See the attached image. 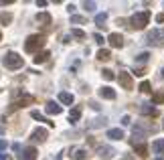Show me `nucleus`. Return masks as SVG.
<instances>
[{"label": "nucleus", "instance_id": "obj_1", "mask_svg": "<svg viewBox=\"0 0 164 160\" xmlns=\"http://www.w3.org/2000/svg\"><path fill=\"white\" fill-rule=\"evenodd\" d=\"M43 45H45V37L43 34H31L26 39V43H24V51L26 53H36Z\"/></svg>", "mask_w": 164, "mask_h": 160}, {"label": "nucleus", "instance_id": "obj_2", "mask_svg": "<svg viewBox=\"0 0 164 160\" xmlns=\"http://www.w3.org/2000/svg\"><path fill=\"white\" fill-rule=\"evenodd\" d=\"M24 65V59L18 55V53H14V51H10V53H6V57H4V67L10 69V71H14V69H20Z\"/></svg>", "mask_w": 164, "mask_h": 160}, {"label": "nucleus", "instance_id": "obj_3", "mask_svg": "<svg viewBox=\"0 0 164 160\" xmlns=\"http://www.w3.org/2000/svg\"><path fill=\"white\" fill-rule=\"evenodd\" d=\"M148 20H150V12L144 10V12H136V14L130 18V24H132L134 28H144V26L148 24Z\"/></svg>", "mask_w": 164, "mask_h": 160}, {"label": "nucleus", "instance_id": "obj_4", "mask_svg": "<svg viewBox=\"0 0 164 160\" xmlns=\"http://www.w3.org/2000/svg\"><path fill=\"white\" fill-rule=\"evenodd\" d=\"M36 158H39V152L33 146H26L18 152V160H36Z\"/></svg>", "mask_w": 164, "mask_h": 160}, {"label": "nucleus", "instance_id": "obj_5", "mask_svg": "<svg viewBox=\"0 0 164 160\" xmlns=\"http://www.w3.org/2000/svg\"><path fill=\"white\" fill-rule=\"evenodd\" d=\"M162 37H164V33H160L158 28H154V31H150V33H148V37H146V43H148V45H158Z\"/></svg>", "mask_w": 164, "mask_h": 160}, {"label": "nucleus", "instance_id": "obj_6", "mask_svg": "<svg viewBox=\"0 0 164 160\" xmlns=\"http://www.w3.org/2000/svg\"><path fill=\"white\" fill-rule=\"evenodd\" d=\"M107 41H109V45L116 47V49H120V47H124V37L120 33H112L109 37H107Z\"/></svg>", "mask_w": 164, "mask_h": 160}, {"label": "nucleus", "instance_id": "obj_7", "mask_svg": "<svg viewBox=\"0 0 164 160\" xmlns=\"http://www.w3.org/2000/svg\"><path fill=\"white\" fill-rule=\"evenodd\" d=\"M45 112L51 115H59L61 112H63V107L59 105L57 102H47V105H45Z\"/></svg>", "mask_w": 164, "mask_h": 160}, {"label": "nucleus", "instance_id": "obj_8", "mask_svg": "<svg viewBox=\"0 0 164 160\" xmlns=\"http://www.w3.org/2000/svg\"><path fill=\"white\" fill-rule=\"evenodd\" d=\"M117 79H120V85H122L124 89H132V77H130L128 71H122Z\"/></svg>", "mask_w": 164, "mask_h": 160}, {"label": "nucleus", "instance_id": "obj_9", "mask_svg": "<svg viewBox=\"0 0 164 160\" xmlns=\"http://www.w3.org/2000/svg\"><path fill=\"white\" fill-rule=\"evenodd\" d=\"M97 154H99V158L107 160V158H112V156L116 154V150L112 148V146H99V148H97Z\"/></svg>", "mask_w": 164, "mask_h": 160}, {"label": "nucleus", "instance_id": "obj_10", "mask_svg": "<svg viewBox=\"0 0 164 160\" xmlns=\"http://www.w3.org/2000/svg\"><path fill=\"white\" fill-rule=\"evenodd\" d=\"M33 142H45L47 140V130L45 128H36L35 132H33V136H31Z\"/></svg>", "mask_w": 164, "mask_h": 160}, {"label": "nucleus", "instance_id": "obj_11", "mask_svg": "<svg viewBox=\"0 0 164 160\" xmlns=\"http://www.w3.org/2000/svg\"><path fill=\"white\" fill-rule=\"evenodd\" d=\"M59 102L65 103V105H71V103L75 102V97H73V93H69V91H61L59 93Z\"/></svg>", "mask_w": 164, "mask_h": 160}, {"label": "nucleus", "instance_id": "obj_12", "mask_svg": "<svg viewBox=\"0 0 164 160\" xmlns=\"http://www.w3.org/2000/svg\"><path fill=\"white\" fill-rule=\"evenodd\" d=\"M33 102H35V97H33V95H24L23 99H18V102L12 103V110H16V107H24L26 103H33Z\"/></svg>", "mask_w": 164, "mask_h": 160}, {"label": "nucleus", "instance_id": "obj_13", "mask_svg": "<svg viewBox=\"0 0 164 160\" xmlns=\"http://www.w3.org/2000/svg\"><path fill=\"white\" fill-rule=\"evenodd\" d=\"M99 95H101L104 99H116V91H114L112 87H101V89H99Z\"/></svg>", "mask_w": 164, "mask_h": 160}, {"label": "nucleus", "instance_id": "obj_14", "mask_svg": "<svg viewBox=\"0 0 164 160\" xmlns=\"http://www.w3.org/2000/svg\"><path fill=\"white\" fill-rule=\"evenodd\" d=\"M107 138H112V140H122V138H124V130L112 128V130H107Z\"/></svg>", "mask_w": 164, "mask_h": 160}, {"label": "nucleus", "instance_id": "obj_15", "mask_svg": "<svg viewBox=\"0 0 164 160\" xmlns=\"http://www.w3.org/2000/svg\"><path fill=\"white\" fill-rule=\"evenodd\" d=\"M79 118H81V107H73V110L69 112V122L71 124H75Z\"/></svg>", "mask_w": 164, "mask_h": 160}, {"label": "nucleus", "instance_id": "obj_16", "mask_svg": "<svg viewBox=\"0 0 164 160\" xmlns=\"http://www.w3.org/2000/svg\"><path fill=\"white\" fill-rule=\"evenodd\" d=\"M152 148L156 154H164V138H160V140H154Z\"/></svg>", "mask_w": 164, "mask_h": 160}, {"label": "nucleus", "instance_id": "obj_17", "mask_svg": "<svg viewBox=\"0 0 164 160\" xmlns=\"http://www.w3.org/2000/svg\"><path fill=\"white\" fill-rule=\"evenodd\" d=\"M73 160H89V152L87 150H75Z\"/></svg>", "mask_w": 164, "mask_h": 160}, {"label": "nucleus", "instance_id": "obj_18", "mask_svg": "<svg viewBox=\"0 0 164 160\" xmlns=\"http://www.w3.org/2000/svg\"><path fill=\"white\" fill-rule=\"evenodd\" d=\"M36 20L43 23V24H49L51 23V14H49V12H39V14H36Z\"/></svg>", "mask_w": 164, "mask_h": 160}, {"label": "nucleus", "instance_id": "obj_19", "mask_svg": "<svg viewBox=\"0 0 164 160\" xmlns=\"http://www.w3.org/2000/svg\"><path fill=\"white\" fill-rule=\"evenodd\" d=\"M106 20H107L106 12H99V14L95 16V24H97V26H106Z\"/></svg>", "mask_w": 164, "mask_h": 160}, {"label": "nucleus", "instance_id": "obj_20", "mask_svg": "<svg viewBox=\"0 0 164 160\" xmlns=\"http://www.w3.org/2000/svg\"><path fill=\"white\" fill-rule=\"evenodd\" d=\"M140 112H142V114H148V115H154V114H156V110L152 107V103H144V105L140 107Z\"/></svg>", "mask_w": 164, "mask_h": 160}, {"label": "nucleus", "instance_id": "obj_21", "mask_svg": "<svg viewBox=\"0 0 164 160\" xmlns=\"http://www.w3.org/2000/svg\"><path fill=\"white\" fill-rule=\"evenodd\" d=\"M31 118H35V120H39V122H49L47 118H45L43 114H39L36 110H33V112H31ZM49 126H53V122H49Z\"/></svg>", "mask_w": 164, "mask_h": 160}, {"label": "nucleus", "instance_id": "obj_22", "mask_svg": "<svg viewBox=\"0 0 164 160\" xmlns=\"http://www.w3.org/2000/svg\"><path fill=\"white\" fill-rule=\"evenodd\" d=\"M49 59V51H43V53H36V57H35V63L39 65V63H45Z\"/></svg>", "mask_w": 164, "mask_h": 160}, {"label": "nucleus", "instance_id": "obj_23", "mask_svg": "<svg viewBox=\"0 0 164 160\" xmlns=\"http://www.w3.org/2000/svg\"><path fill=\"white\" fill-rule=\"evenodd\" d=\"M109 57H112V53H109L107 49H101V51L97 53V59H99V61H107Z\"/></svg>", "mask_w": 164, "mask_h": 160}, {"label": "nucleus", "instance_id": "obj_24", "mask_svg": "<svg viewBox=\"0 0 164 160\" xmlns=\"http://www.w3.org/2000/svg\"><path fill=\"white\" fill-rule=\"evenodd\" d=\"M10 20H12L10 12H0V23H2V24H8Z\"/></svg>", "mask_w": 164, "mask_h": 160}, {"label": "nucleus", "instance_id": "obj_25", "mask_svg": "<svg viewBox=\"0 0 164 160\" xmlns=\"http://www.w3.org/2000/svg\"><path fill=\"white\" fill-rule=\"evenodd\" d=\"M134 150L140 154V156H146V144L142 142V144H134Z\"/></svg>", "mask_w": 164, "mask_h": 160}, {"label": "nucleus", "instance_id": "obj_26", "mask_svg": "<svg viewBox=\"0 0 164 160\" xmlns=\"http://www.w3.org/2000/svg\"><path fill=\"white\" fill-rule=\"evenodd\" d=\"M140 91L142 93H150L152 89H150V81H142L140 83Z\"/></svg>", "mask_w": 164, "mask_h": 160}, {"label": "nucleus", "instance_id": "obj_27", "mask_svg": "<svg viewBox=\"0 0 164 160\" xmlns=\"http://www.w3.org/2000/svg\"><path fill=\"white\" fill-rule=\"evenodd\" d=\"M101 75H104V79H107V81H112L116 75H114V71H109V69H104L101 71Z\"/></svg>", "mask_w": 164, "mask_h": 160}, {"label": "nucleus", "instance_id": "obj_28", "mask_svg": "<svg viewBox=\"0 0 164 160\" xmlns=\"http://www.w3.org/2000/svg\"><path fill=\"white\" fill-rule=\"evenodd\" d=\"M71 23H73V24H83V23H85V16H77V14H73V16H71Z\"/></svg>", "mask_w": 164, "mask_h": 160}, {"label": "nucleus", "instance_id": "obj_29", "mask_svg": "<svg viewBox=\"0 0 164 160\" xmlns=\"http://www.w3.org/2000/svg\"><path fill=\"white\" fill-rule=\"evenodd\" d=\"M148 59H150V53H140V55L136 57V61H138V63H146Z\"/></svg>", "mask_w": 164, "mask_h": 160}, {"label": "nucleus", "instance_id": "obj_30", "mask_svg": "<svg viewBox=\"0 0 164 160\" xmlns=\"http://www.w3.org/2000/svg\"><path fill=\"white\" fill-rule=\"evenodd\" d=\"M71 34H73V37H77V39H85V33H83L81 28H73Z\"/></svg>", "mask_w": 164, "mask_h": 160}, {"label": "nucleus", "instance_id": "obj_31", "mask_svg": "<svg viewBox=\"0 0 164 160\" xmlns=\"http://www.w3.org/2000/svg\"><path fill=\"white\" fill-rule=\"evenodd\" d=\"M83 6H85V10H89V12L95 10V2H83Z\"/></svg>", "mask_w": 164, "mask_h": 160}, {"label": "nucleus", "instance_id": "obj_32", "mask_svg": "<svg viewBox=\"0 0 164 160\" xmlns=\"http://www.w3.org/2000/svg\"><path fill=\"white\" fill-rule=\"evenodd\" d=\"M162 102H164L162 93H154V103H162Z\"/></svg>", "mask_w": 164, "mask_h": 160}, {"label": "nucleus", "instance_id": "obj_33", "mask_svg": "<svg viewBox=\"0 0 164 160\" xmlns=\"http://www.w3.org/2000/svg\"><path fill=\"white\" fill-rule=\"evenodd\" d=\"M93 41H95V43H97V45H104V43H106L101 34H93Z\"/></svg>", "mask_w": 164, "mask_h": 160}, {"label": "nucleus", "instance_id": "obj_34", "mask_svg": "<svg viewBox=\"0 0 164 160\" xmlns=\"http://www.w3.org/2000/svg\"><path fill=\"white\" fill-rule=\"evenodd\" d=\"M6 148H8V142H6V140H0V152L6 150Z\"/></svg>", "mask_w": 164, "mask_h": 160}, {"label": "nucleus", "instance_id": "obj_35", "mask_svg": "<svg viewBox=\"0 0 164 160\" xmlns=\"http://www.w3.org/2000/svg\"><path fill=\"white\" fill-rule=\"evenodd\" d=\"M156 23L160 24V23H164V12H160V14H156Z\"/></svg>", "mask_w": 164, "mask_h": 160}, {"label": "nucleus", "instance_id": "obj_36", "mask_svg": "<svg viewBox=\"0 0 164 160\" xmlns=\"http://www.w3.org/2000/svg\"><path fill=\"white\" fill-rule=\"evenodd\" d=\"M122 124L128 126V124H130V115H124V118H122Z\"/></svg>", "mask_w": 164, "mask_h": 160}, {"label": "nucleus", "instance_id": "obj_37", "mask_svg": "<svg viewBox=\"0 0 164 160\" xmlns=\"http://www.w3.org/2000/svg\"><path fill=\"white\" fill-rule=\"evenodd\" d=\"M12 150L14 152H20V144H12Z\"/></svg>", "mask_w": 164, "mask_h": 160}, {"label": "nucleus", "instance_id": "obj_38", "mask_svg": "<svg viewBox=\"0 0 164 160\" xmlns=\"http://www.w3.org/2000/svg\"><path fill=\"white\" fill-rule=\"evenodd\" d=\"M0 160H8V154H0Z\"/></svg>", "mask_w": 164, "mask_h": 160}, {"label": "nucleus", "instance_id": "obj_39", "mask_svg": "<svg viewBox=\"0 0 164 160\" xmlns=\"http://www.w3.org/2000/svg\"><path fill=\"white\" fill-rule=\"evenodd\" d=\"M160 77H162V79H164V67L160 69Z\"/></svg>", "mask_w": 164, "mask_h": 160}, {"label": "nucleus", "instance_id": "obj_40", "mask_svg": "<svg viewBox=\"0 0 164 160\" xmlns=\"http://www.w3.org/2000/svg\"><path fill=\"white\" fill-rule=\"evenodd\" d=\"M154 160H164V158H154Z\"/></svg>", "mask_w": 164, "mask_h": 160}, {"label": "nucleus", "instance_id": "obj_41", "mask_svg": "<svg viewBox=\"0 0 164 160\" xmlns=\"http://www.w3.org/2000/svg\"><path fill=\"white\" fill-rule=\"evenodd\" d=\"M0 41H2V33H0Z\"/></svg>", "mask_w": 164, "mask_h": 160}, {"label": "nucleus", "instance_id": "obj_42", "mask_svg": "<svg viewBox=\"0 0 164 160\" xmlns=\"http://www.w3.org/2000/svg\"><path fill=\"white\" fill-rule=\"evenodd\" d=\"M162 128H164V120H162Z\"/></svg>", "mask_w": 164, "mask_h": 160}]
</instances>
